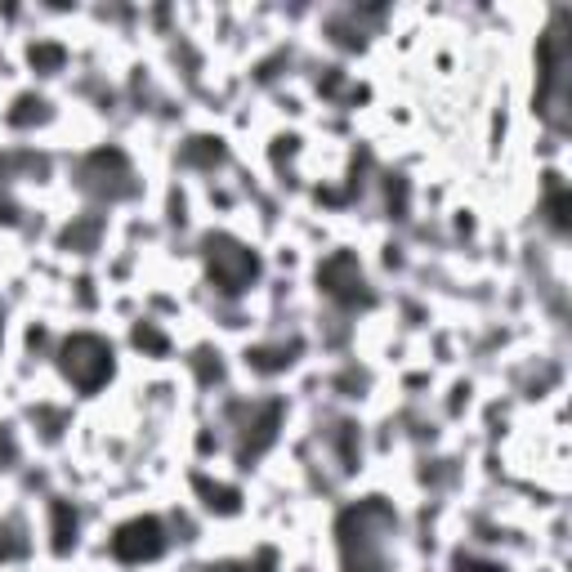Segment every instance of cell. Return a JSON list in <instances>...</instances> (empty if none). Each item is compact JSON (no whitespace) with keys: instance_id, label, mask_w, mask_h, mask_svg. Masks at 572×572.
<instances>
[{"instance_id":"1","label":"cell","mask_w":572,"mask_h":572,"mask_svg":"<svg viewBox=\"0 0 572 572\" xmlns=\"http://www.w3.org/2000/svg\"><path fill=\"white\" fill-rule=\"evenodd\" d=\"M108 358H112V354H108L94 336H77L68 349H63V367H68V375L77 380L81 390H94L99 380L108 375V367H112Z\"/></svg>"},{"instance_id":"2","label":"cell","mask_w":572,"mask_h":572,"mask_svg":"<svg viewBox=\"0 0 572 572\" xmlns=\"http://www.w3.org/2000/svg\"><path fill=\"white\" fill-rule=\"evenodd\" d=\"M157 550H161V528H157L153 519L131 524V528L116 537V554H121V559H139V554H157Z\"/></svg>"}]
</instances>
